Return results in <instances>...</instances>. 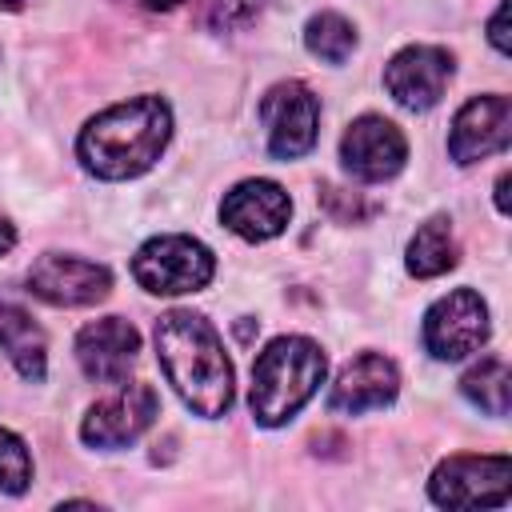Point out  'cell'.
Segmentation results:
<instances>
[{"mask_svg": "<svg viewBox=\"0 0 512 512\" xmlns=\"http://www.w3.org/2000/svg\"><path fill=\"white\" fill-rule=\"evenodd\" d=\"M456 264V236L444 216L424 220L408 240V272L420 280H432Z\"/></svg>", "mask_w": 512, "mask_h": 512, "instance_id": "e0dca14e", "label": "cell"}, {"mask_svg": "<svg viewBox=\"0 0 512 512\" xmlns=\"http://www.w3.org/2000/svg\"><path fill=\"white\" fill-rule=\"evenodd\" d=\"M156 352L168 384L196 416H224L232 408V364L216 328L196 312H164L156 320Z\"/></svg>", "mask_w": 512, "mask_h": 512, "instance_id": "7a4b0ae2", "label": "cell"}, {"mask_svg": "<svg viewBox=\"0 0 512 512\" xmlns=\"http://www.w3.org/2000/svg\"><path fill=\"white\" fill-rule=\"evenodd\" d=\"M340 160L344 168L364 180V184H380V180H392L404 160H408V140L404 132L384 120V116H356L340 140Z\"/></svg>", "mask_w": 512, "mask_h": 512, "instance_id": "30bf717a", "label": "cell"}, {"mask_svg": "<svg viewBox=\"0 0 512 512\" xmlns=\"http://www.w3.org/2000/svg\"><path fill=\"white\" fill-rule=\"evenodd\" d=\"M512 140V100L492 92V96H472L448 132V156L456 164H476L496 152H504Z\"/></svg>", "mask_w": 512, "mask_h": 512, "instance_id": "7c38bea8", "label": "cell"}, {"mask_svg": "<svg viewBox=\"0 0 512 512\" xmlns=\"http://www.w3.org/2000/svg\"><path fill=\"white\" fill-rule=\"evenodd\" d=\"M504 188H508V172H500V180H496V208H500V212H508V200H504Z\"/></svg>", "mask_w": 512, "mask_h": 512, "instance_id": "cb8c5ba5", "label": "cell"}, {"mask_svg": "<svg viewBox=\"0 0 512 512\" xmlns=\"http://www.w3.org/2000/svg\"><path fill=\"white\" fill-rule=\"evenodd\" d=\"M0 8H4V12H20V8H24V0H0Z\"/></svg>", "mask_w": 512, "mask_h": 512, "instance_id": "484cf974", "label": "cell"}, {"mask_svg": "<svg viewBox=\"0 0 512 512\" xmlns=\"http://www.w3.org/2000/svg\"><path fill=\"white\" fill-rule=\"evenodd\" d=\"M292 200L276 180H240L220 200V220L240 240H272L288 228Z\"/></svg>", "mask_w": 512, "mask_h": 512, "instance_id": "4fadbf2b", "label": "cell"}, {"mask_svg": "<svg viewBox=\"0 0 512 512\" xmlns=\"http://www.w3.org/2000/svg\"><path fill=\"white\" fill-rule=\"evenodd\" d=\"M400 392V372L388 356L380 352H364L356 360H348L328 392V408L344 412V416H360L368 408H384L392 404Z\"/></svg>", "mask_w": 512, "mask_h": 512, "instance_id": "9a60e30c", "label": "cell"}, {"mask_svg": "<svg viewBox=\"0 0 512 512\" xmlns=\"http://www.w3.org/2000/svg\"><path fill=\"white\" fill-rule=\"evenodd\" d=\"M264 12V0H208V24L216 32H240Z\"/></svg>", "mask_w": 512, "mask_h": 512, "instance_id": "44dd1931", "label": "cell"}, {"mask_svg": "<svg viewBox=\"0 0 512 512\" xmlns=\"http://www.w3.org/2000/svg\"><path fill=\"white\" fill-rule=\"evenodd\" d=\"M12 244H16V228L0 216V256H4V252H12Z\"/></svg>", "mask_w": 512, "mask_h": 512, "instance_id": "603a6c76", "label": "cell"}, {"mask_svg": "<svg viewBox=\"0 0 512 512\" xmlns=\"http://www.w3.org/2000/svg\"><path fill=\"white\" fill-rule=\"evenodd\" d=\"M260 124L268 136V152L276 160H300L312 152L320 132V100L300 80H280L260 100Z\"/></svg>", "mask_w": 512, "mask_h": 512, "instance_id": "8992f818", "label": "cell"}, {"mask_svg": "<svg viewBox=\"0 0 512 512\" xmlns=\"http://www.w3.org/2000/svg\"><path fill=\"white\" fill-rule=\"evenodd\" d=\"M304 48L324 64H344L356 48V28L340 12H316L304 24Z\"/></svg>", "mask_w": 512, "mask_h": 512, "instance_id": "d6986e66", "label": "cell"}, {"mask_svg": "<svg viewBox=\"0 0 512 512\" xmlns=\"http://www.w3.org/2000/svg\"><path fill=\"white\" fill-rule=\"evenodd\" d=\"M136 352H140V332L124 316H100L84 324L76 336V360L84 376L96 384H120L136 364Z\"/></svg>", "mask_w": 512, "mask_h": 512, "instance_id": "5bb4252c", "label": "cell"}, {"mask_svg": "<svg viewBox=\"0 0 512 512\" xmlns=\"http://www.w3.org/2000/svg\"><path fill=\"white\" fill-rule=\"evenodd\" d=\"M216 272V256L208 244L192 236H152L132 256V276L152 296H184L200 292Z\"/></svg>", "mask_w": 512, "mask_h": 512, "instance_id": "277c9868", "label": "cell"}, {"mask_svg": "<svg viewBox=\"0 0 512 512\" xmlns=\"http://www.w3.org/2000/svg\"><path fill=\"white\" fill-rule=\"evenodd\" d=\"M160 416V396L152 384L144 380H120L116 392H108L104 400H96L88 408V416L80 420V436L92 448H124L132 440H140L152 420Z\"/></svg>", "mask_w": 512, "mask_h": 512, "instance_id": "52a82bcc", "label": "cell"}, {"mask_svg": "<svg viewBox=\"0 0 512 512\" xmlns=\"http://www.w3.org/2000/svg\"><path fill=\"white\" fill-rule=\"evenodd\" d=\"M504 16H508V0H500L496 16H492V24H488V40L496 44V52H500V56H508V32H504Z\"/></svg>", "mask_w": 512, "mask_h": 512, "instance_id": "7402d4cb", "label": "cell"}, {"mask_svg": "<svg viewBox=\"0 0 512 512\" xmlns=\"http://www.w3.org/2000/svg\"><path fill=\"white\" fill-rule=\"evenodd\" d=\"M28 484H32V456L16 432L0 428V492L20 496Z\"/></svg>", "mask_w": 512, "mask_h": 512, "instance_id": "ffe728a7", "label": "cell"}, {"mask_svg": "<svg viewBox=\"0 0 512 512\" xmlns=\"http://www.w3.org/2000/svg\"><path fill=\"white\" fill-rule=\"evenodd\" d=\"M488 328V304L480 300V292L456 288L424 312V348L436 360H464L484 348Z\"/></svg>", "mask_w": 512, "mask_h": 512, "instance_id": "ba28073f", "label": "cell"}, {"mask_svg": "<svg viewBox=\"0 0 512 512\" xmlns=\"http://www.w3.org/2000/svg\"><path fill=\"white\" fill-rule=\"evenodd\" d=\"M144 8H152V12H164V8H176L180 0H140Z\"/></svg>", "mask_w": 512, "mask_h": 512, "instance_id": "d4e9b609", "label": "cell"}, {"mask_svg": "<svg viewBox=\"0 0 512 512\" xmlns=\"http://www.w3.org/2000/svg\"><path fill=\"white\" fill-rule=\"evenodd\" d=\"M460 392L488 416H508V392H512V376L504 356H484L480 364H472L460 380Z\"/></svg>", "mask_w": 512, "mask_h": 512, "instance_id": "ac0fdd59", "label": "cell"}, {"mask_svg": "<svg viewBox=\"0 0 512 512\" xmlns=\"http://www.w3.org/2000/svg\"><path fill=\"white\" fill-rule=\"evenodd\" d=\"M508 492H512V464L504 452L448 456L428 480V496L440 508H500Z\"/></svg>", "mask_w": 512, "mask_h": 512, "instance_id": "5b68a950", "label": "cell"}, {"mask_svg": "<svg viewBox=\"0 0 512 512\" xmlns=\"http://www.w3.org/2000/svg\"><path fill=\"white\" fill-rule=\"evenodd\" d=\"M324 352L308 336H276L252 364V416L264 428L288 424L324 380Z\"/></svg>", "mask_w": 512, "mask_h": 512, "instance_id": "3957f363", "label": "cell"}, {"mask_svg": "<svg viewBox=\"0 0 512 512\" xmlns=\"http://www.w3.org/2000/svg\"><path fill=\"white\" fill-rule=\"evenodd\" d=\"M172 136V108L160 96H132L96 112L76 140L80 164L100 180H132L148 172Z\"/></svg>", "mask_w": 512, "mask_h": 512, "instance_id": "6da1fadb", "label": "cell"}, {"mask_svg": "<svg viewBox=\"0 0 512 512\" xmlns=\"http://www.w3.org/2000/svg\"><path fill=\"white\" fill-rule=\"evenodd\" d=\"M28 292L52 308H88L112 292V272L84 256L44 252L28 268Z\"/></svg>", "mask_w": 512, "mask_h": 512, "instance_id": "9c48e42d", "label": "cell"}, {"mask_svg": "<svg viewBox=\"0 0 512 512\" xmlns=\"http://www.w3.org/2000/svg\"><path fill=\"white\" fill-rule=\"evenodd\" d=\"M0 352L16 364V372L32 384L44 380V368H48V340H44V328L16 304H4L0 300Z\"/></svg>", "mask_w": 512, "mask_h": 512, "instance_id": "2e32d148", "label": "cell"}, {"mask_svg": "<svg viewBox=\"0 0 512 512\" xmlns=\"http://www.w3.org/2000/svg\"><path fill=\"white\" fill-rule=\"evenodd\" d=\"M452 80V56L436 44H408L384 64V88L400 108H432Z\"/></svg>", "mask_w": 512, "mask_h": 512, "instance_id": "8fae6325", "label": "cell"}]
</instances>
